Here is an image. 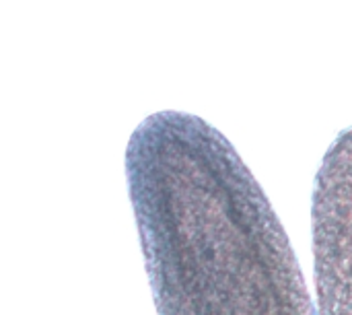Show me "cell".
<instances>
[{
  "label": "cell",
  "instance_id": "6da1fadb",
  "mask_svg": "<svg viewBox=\"0 0 352 315\" xmlns=\"http://www.w3.org/2000/svg\"><path fill=\"white\" fill-rule=\"evenodd\" d=\"M126 180L159 315H316L276 210L206 120L144 118Z\"/></svg>",
  "mask_w": 352,
  "mask_h": 315
},
{
  "label": "cell",
  "instance_id": "7a4b0ae2",
  "mask_svg": "<svg viewBox=\"0 0 352 315\" xmlns=\"http://www.w3.org/2000/svg\"><path fill=\"white\" fill-rule=\"evenodd\" d=\"M318 315H352V128L324 155L311 196Z\"/></svg>",
  "mask_w": 352,
  "mask_h": 315
}]
</instances>
